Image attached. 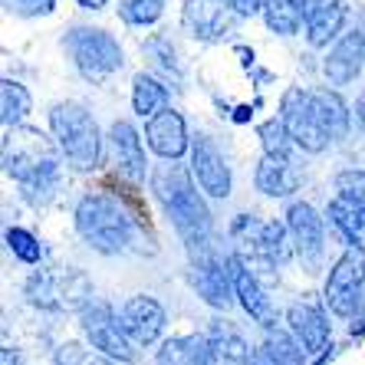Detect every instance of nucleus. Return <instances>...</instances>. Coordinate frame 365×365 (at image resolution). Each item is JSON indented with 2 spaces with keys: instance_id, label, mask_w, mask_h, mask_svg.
I'll use <instances>...</instances> for the list:
<instances>
[{
  "instance_id": "3",
  "label": "nucleus",
  "mask_w": 365,
  "mask_h": 365,
  "mask_svg": "<svg viewBox=\"0 0 365 365\" xmlns=\"http://www.w3.org/2000/svg\"><path fill=\"white\" fill-rule=\"evenodd\" d=\"M53 135L60 142L63 155L69 158V165L76 171H89L99 165V125L86 112V106L79 102H60L50 112Z\"/></svg>"
},
{
  "instance_id": "12",
  "label": "nucleus",
  "mask_w": 365,
  "mask_h": 365,
  "mask_svg": "<svg viewBox=\"0 0 365 365\" xmlns=\"http://www.w3.org/2000/svg\"><path fill=\"white\" fill-rule=\"evenodd\" d=\"M362 66H365V34L362 30H349L329 50V56L323 63V73L332 86H349L362 73Z\"/></svg>"
},
{
  "instance_id": "9",
  "label": "nucleus",
  "mask_w": 365,
  "mask_h": 365,
  "mask_svg": "<svg viewBox=\"0 0 365 365\" xmlns=\"http://www.w3.org/2000/svg\"><path fill=\"white\" fill-rule=\"evenodd\" d=\"M191 171H195L197 185L211 197H227L230 195V168L224 162V155L217 152V145L207 135H197L191 142Z\"/></svg>"
},
{
  "instance_id": "34",
  "label": "nucleus",
  "mask_w": 365,
  "mask_h": 365,
  "mask_svg": "<svg viewBox=\"0 0 365 365\" xmlns=\"http://www.w3.org/2000/svg\"><path fill=\"white\" fill-rule=\"evenodd\" d=\"M227 4L237 10L240 17H254V14H264V4H267V0H227Z\"/></svg>"
},
{
  "instance_id": "20",
  "label": "nucleus",
  "mask_w": 365,
  "mask_h": 365,
  "mask_svg": "<svg viewBox=\"0 0 365 365\" xmlns=\"http://www.w3.org/2000/svg\"><path fill=\"white\" fill-rule=\"evenodd\" d=\"M299 187V175L289 165V158H277L267 155L260 168H257V191H264L267 197H289Z\"/></svg>"
},
{
  "instance_id": "19",
  "label": "nucleus",
  "mask_w": 365,
  "mask_h": 365,
  "mask_svg": "<svg viewBox=\"0 0 365 365\" xmlns=\"http://www.w3.org/2000/svg\"><path fill=\"white\" fill-rule=\"evenodd\" d=\"M207 346H211V365H250V349L244 336L230 323H214L207 332Z\"/></svg>"
},
{
  "instance_id": "8",
  "label": "nucleus",
  "mask_w": 365,
  "mask_h": 365,
  "mask_svg": "<svg viewBox=\"0 0 365 365\" xmlns=\"http://www.w3.org/2000/svg\"><path fill=\"white\" fill-rule=\"evenodd\" d=\"M237 20H244L227 0H187L181 10V26L197 40H221L227 36Z\"/></svg>"
},
{
  "instance_id": "31",
  "label": "nucleus",
  "mask_w": 365,
  "mask_h": 365,
  "mask_svg": "<svg viewBox=\"0 0 365 365\" xmlns=\"http://www.w3.org/2000/svg\"><path fill=\"white\" fill-rule=\"evenodd\" d=\"M145 53H148V56H155V66H158V69L181 76V66H178V60H175V50H171V43L165 40V36H155V40L145 43Z\"/></svg>"
},
{
  "instance_id": "10",
  "label": "nucleus",
  "mask_w": 365,
  "mask_h": 365,
  "mask_svg": "<svg viewBox=\"0 0 365 365\" xmlns=\"http://www.w3.org/2000/svg\"><path fill=\"white\" fill-rule=\"evenodd\" d=\"M191 283H195L197 297L204 299L214 309H227L237 297L234 289V270H230V260L221 264L217 257H204L195 264V273H191Z\"/></svg>"
},
{
  "instance_id": "28",
  "label": "nucleus",
  "mask_w": 365,
  "mask_h": 365,
  "mask_svg": "<svg viewBox=\"0 0 365 365\" xmlns=\"http://www.w3.org/2000/svg\"><path fill=\"white\" fill-rule=\"evenodd\" d=\"M257 135H260V142H264V152L267 155L289 158V145H293V138H289V128H287V122H283V119L264 122V125L257 128Z\"/></svg>"
},
{
  "instance_id": "6",
  "label": "nucleus",
  "mask_w": 365,
  "mask_h": 365,
  "mask_svg": "<svg viewBox=\"0 0 365 365\" xmlns=\"http://www.w3.org/2000/svg\"><path fill=\"white\" fill-rule=\"evenodd\" d=\"M83 332L86 339L93 342V349H99L102 356L109 359H119V362H135V349H132V339L128 332L122 329L119 316L112 313L106 303H93L83 309Z\"/></svg>"
},
{
  "instance_id": "38",
  "label": "nucleus",
  "mask_w": 365,
  "mask_h": 365,
  "mask_svg": "<svg viewBox=\"0 0 365 365\" xmlns=\"http://www.w3.org/2000/svg\"><path fill=\"white\" fill-rule=\"evenodd\" d=\"M356 119H359V125L365 128V93L359 96V102H356Z\"/></svg>"
},
{
  "instance_id": "27",
  "label": "nucleus",
  "mask_w": 365,
  "mask_h": 365,
  "mask_svg": "<svg viewBox=\"0 0 365 365\" xmlns=\"http://www.w3.org/2000/svg\"><path fill=\"white\" fill-rule=\"evenodd\" d=\"M165 14V0H122L119 17L128 26H152Z\"/></svg>"
},
{
  "instance_id": "14",
  "label": "nucleus",
  "mask_w": 365,
  "mask_h": 365,
  "mask_svg": "<svg viewBox=\"0 0 365 365\" xmlns=\"http://www.w3.org/2000/svg\"><path fill=\"white\" fill-rule=\"evenodd\" d=\"M287 227H289V234H293L297 254L313 264L316 257H319V250H323V217L316 214V207L313 204H306V201L289 204Z\"/></svg>"
},
{
  "instance_id": "26",
  "label": "nucleus",
  "mask_w": 365,
  "mask_h": 365,
  "mask_svg": "<svg viewBox=\"0 0 365 365\" xmlns=\"http://www.w3.org/2000/svg\"><path fill=\"white\" fill-rule=\"evenodd\" d=\"M0 109H4V125H20L30 112V93L17 79H4L0 83Z\"/></svg>"
},
{
  "instance_id": "32",
  "label": "nucleus",
  "mask_w": 365,
  "mask_h": 365,
  "mask_svg": "<svg viewBox=\"0 0 365 365\" xmlns=\"http://www.w3.org/2000/svg\"><path fill=\"white\" fill-rule=\"evenodd\" d=\"M4 7L17 17H46V14H53L56 0H4Z\"/></svg>"
},
{
  "instance_id": "2",
  "label": "nucleus",
  "mask_w": 365,
  "mask_h": 365,
  "mask_svg": "<svg viewBox=\"0 0 365 365\" xmlns=\"http://www.w3.org/2000/svg\"><path fill=\"white\" fill-rule=\"evenodd\" d=\"M76 230L99 254H122L132 240V221L106 195H89L76 207Z\"/></svg>"
},
{
  "instance_id": "7",
  "label": "nucleus",
  "mask_w": 365,
  "mask_h": 365,
  "mask_svg": "<svg viewBox=\"0 0 365 365\" xmlns=\"http://www.w3.org/2000/svg\"><path fill=\"white\" fill-rule=\"evenodd\" d=\"M283 122H287V128H289L293 145H299L303 152L316 155L332 142V138L326 135L319 115H316V106H313L309 89H306V93L303 89H289V93L283 96Z\"/></svg>"
},
{
  "instance_id": "36",
  "label": "nucleus",
  "mask_w": 365,
  "mask_h": 365,
  "mask_svg": "<svg viewBox=\"0 0 365 365\" xmlns=\"http://www.w3.org/2000/svg\"><path fill=\"white\" fill-rule=\"evenodd\" d=\"M250 115H254L250 106H237V109H234V122H250Z\"/></svg>"
},
{
  "instance_id": "13",
  "label": "nucleus",
  "mask_w": 365,
  "mask_h": 365,
  "mask_svg": "<svg viewBox=\"0 0 365 365\" xmlns=\"http://www.w3.org/2000/svg\"><path fill=\"white\" fill-rule=\"evenodd\" d=\"M145 135H148V145L152 152H158L162 158H181V155L191 148L187 142V128H185V119H181L175 109L165 106L162 112H155L148 125H145Z\"/></svg>"
},
{
  "instance_id": "35",
  "label": "nucleus",
  "mask_w": 365,
  "mask_h": 365,
  "mask_svg": "<svg viewBox=\"0 0 365 365\" xmlns=\"http://www.w3.org/2000/svg\"><path fill=\"white\" fill-rule=\"evenodd\" d=\"M250 365H283V362L273 356L267 346H260V349H254V356H250Z\"/></svg>"
},
{
  "instance_id": "29",
  "label": "nucleus",
  "mask_w": 365,
  "mask_h": 365,
  "mask_svg": "<svg viewBox=\"0 0 365 365\" xmlns=\"http://www.w3.org/2000/svg\"><path fill=\"white\" fill-rule=\"evenodd\" d=\"M7 247L14 250L17 260H24V264H40V257H43V247L36 244V237L24 227H10L7 230Z\"/></svg>"
},
{
  "instance_id": "25",
  "label": "nucleus",
  "mask_w": 365,
  "mask_h": 365,
  "mask_svg": "<svg viewBox=\"0 0 365 365\" xmlns=\"http://www.w3.org/2000/svg\"><path fill=\"white\" fill-rule=\"evenodd\" d=\"M132 106L142 119H152L155 112H162L168 106V86L158 83L155 76H145L138 73L135 83H132Z\"/></svg>"
},
{
  "instance_id": "16",
  "label": "nucleus",
  "mask_w": 365,
  "mask_h": 365,
  "mask_svg": "<svg viewBox=\"0 0 365 365\" xmlns=\"http://www.w3.org/2000/svg\"><path fill=\"white\" fill-rule=\"evenodd\" d=\"M109 142H112V152H115L119 175L125 181H132V185H138L145 178V148H142L138 132L128 122H112Z\"/></svg>"
},
{
  "instance_id": "23",
  "label": "nucleus",
  "mask_w": 365,
  "mask_h": 365,
  "mask_svg": "<svg viewBox=\"0 0 365 365\" xmlns=\"http://www.w3.org/2000/svg\"><path fill=\"white\" fill-rule=\"evenodd\" d=\"M309 96H313L316 115H319V122H323L326 135H329L332 142L346 138V132H349V109H346V102H342L336 93H329V89H309Z\"/></svg>"
},
{
  "instance_id": "39",
  "label": "nucleus",
  "mask_w": 365,
  "mask_h": 365,
  "mask_svg": "<svg viewBox=\"0 0 365 365\" xmlns=\"http://www.w3.org/2000/svg\"><path fill=\"white\" fill-rule=\"evenodd\" d=\"M83 365H119V359H83Z\"/></svg>"
},
{
  "instance_id": "37",
  "label": "nucleus",
  "mask_w": 365,
  "mask_h": 365,
  "mask_svg": "<svg viewBox=\"0 0 365 365\" xmlns=\"http://www.w3.org/2000/svg\"><path fill=\"white\" fill-rule=\"evenodd\" d=\"M76 4H79V7H86V10H102L109 0H76Z\"/></svg>"
},
{
  "instance_id": "15",
  "label": "nucleus",
  "mask_w": 365,
  "mask_h": 365,
  "mask_svg": "<svg viewBox=\"0 0 365 365\" xmlns=\"http://www.w3.org/2000/svg\"><path fill=\"white\" fill-rule=\"evenodd\" d=\"M349 17L346 0H306V40L309 46H329Z\"/></svg>"
},
{
  "instance_id": "21",
  "label": "nucleus",
  "mask_w": 365,
  "mask_h": 365,
  "mask_svg": "<svg viewBox=\"0 0 365 365\" xmlns=\"http://www.w3.org/2000/svg\"><path fill=\"white\" fill-rule=\"evenodd\" d=\"M329 221L349 240V247L365 250V204L362 201H352V197L339 195L329 204Z\"/></svg>"
},
{
  "instance_id": "18",
  "label": "nucleus",
  "mask_w": 365,
  "mask_h": 365,
  "mask_svg": "<svg viewBox=\"0 0 365 365\" xmlns=\"http://www.w3.org/2000/svg\"><path fill=\"white\" fill-rule=\"evenodd\" d=\"M230 270H234V289H237V299L244 306V313L250 319H257L260 326H273V306L267 299V293L260 289L257 277L247 270V264L240 257H230Z\"/></svg>"
},
{
  "instance_id": "24",
  "label": "nucleus",
  "mask_w": 365,
  "mask_h": 365,
  "mask_svg": "<svg viewBox=\"0 0 365 365\" xmlns=\"http://www.w3.org/2000/svg\"><path fill=\"white\" fill-rule=\"evenodd\" d=\"M264 20L273 34L280 36L299 34V26L306 24V0H267Z\"/></svg>"
},
{
  "instance_id": "4",
  "label": "nucleus",
  "mask_w": 365,
  "mask_h": 365,
  "mask_svg": "<svg viewBox=\"0 0 365 365\" xmlns=\"http://www.w3.org/2000/svg\"><path fill=\"white\" fill-rule=\"evenodd\" d=\"M63 46L69 50L76 69L86 79L102 83L106 76H112L115 69L122 66V46L119 40L106 30H96V26H76L63 36Z\"/></svg>"
},
{
  "instance_id": "33",
  "label": "nucleus",
  "mask_w": 365,
  "mask_h": 365,
  "mask_svg": "<svg viewBox=\"0 0 365 365\" xmlns=\"http://www.w3.org/2000/svg\"><path fill=\"white\" fill-rule=\"evenodd\" d=\"M336 191L342 197H352V201L365 204V171H342L336 178Z\"/></svg>"
},
{
  "instance_id": "5",
  "label": "nucleus",
  "mask_w": 365,
  "mask_h": 365,
  "mask_svg": "<svg viewBox=\"0 0 365 365\" xmlns=\"http://www.w3.org/2000/svg\"><path fill=\"white\" fill-rule=\"evenodd\" d=\"M362 280H365V250L349 247L336 260L326 280V303L336 316H352L362 306Z\"/></svg>"
},
{
  "instance_id": "11",
  "label": "nucleus",
  "mask_w": 365,
  "mask_h": 365,
  "mask_svg": "<svg viewBox=\"0 0 365 365\" xmlns=\"http://www.w3.org/2000/svg\"><path fill=\"white\" fill-rule=\"evenodd\" d=\"M119 323L128 332V339L138 346H152L158 342L165 329V309L155 303L152 297H132L122 303L119 309Z\"/></svg>"
},
{
  "instance_id": "1",
  "label": "nucleus",
  "mask_w": 365,
  "mask_h": 365,
  "mask_svg": "<svg viewBox=\"0 0 365 365\" xmlns=\"http://www.w3.org/2000/svg\"><path fill=\"white\" fill-rule=\"evenodd\" d=\"M175 158H165V165L152 171V191L158 195V201L165 204V211L171 214V221L178 227V234L187 244H204L207 230H211V211L204 197L195 191L191 175L181 165H171Z\"/></svg>"
},
{
  "instance_id": "17",
  "label": "nucleus",
  "mask_w": 365,
  "mask_h": 365,
  "mask_svg": "<svg viewBox=\"0 0 365 365\" xmlns=\"http://www.w3.org/2000/svg\"><path fill=\"white\" fill-rule=\"evenodd\" d=\"M287 323H289V329H293V336L303 342L306 352L316 356V352L332 349L329 346V323H326L323 309H316V306H309V303H297V306H289Z\"/></svg>"
},
{
  "instance_id": "30",
  "label": "nucleus",
  "mask_w": 365,
  "mask_h": 365,
  "mask_svg": "<svg viewBox=\"0 0 365 365\" xmlns=\"http://www.w3.org/2000/svg\"><path fill=\"white\" fill-rule=\"evenodd\" d=\"M267 349H270V352L280 359L283 365H303V356H306L303 342H299V339H289L287 332H273L270 339H267Z\"/></svg>"
},
{
  "instance_id": "22",
  "label": "nucleus",
  "mask_w": 365,
  "mask_h": 365,
  "mask_svg": "<svg viewBox=\"0 0 365 365\" xmlns=\"http://www.w3.org/2000/svg\"><path fill=\"white\" fill-rule=\"evenodd\" d=\"M155 365H211V346L201 336H178L162 342Z\"/></svg>"
}]
</instances>
